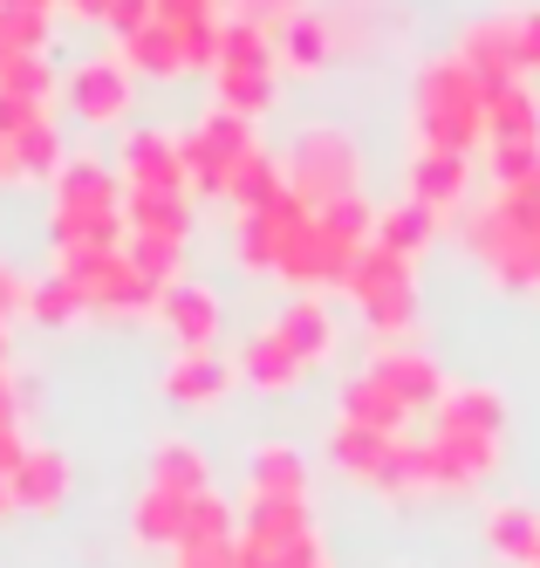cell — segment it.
<instances>
[{
    "instance_id": "cell-25",
    "label": "cell",
    "mask_w": 540,
    "mask_h": 568,
    "mask_svg": "<svg viewBox=\"0 0 540 568\" xmlns=\"http://www.w3.org/2000/svg\"><path fill=\"white\" fill-rule=\"evenodd\" d=\"M213 466H205V453L192 438H164L157 453H151V486H164V494H185V500H198V494H213Z\"/></svg>"
},
{
    "instance_id": "cell-19",
    "label": "cell",
    "mask_w": 540,
    "mask_h": 568,
    "mask_svg": "<svg viewBox=\"0 0 540 568\" xmlns=\"http://www.w3.org/2000/svg\"><path fill=\"white\" fill-rule=\"evenodd\" d=\"M233 377H240V363H226L220 349H179L172 371H164V397H179V404H213Z\"/></svg>"
},
{
    "instance_id": "cell-40",
    "label": "cell",
    "mask_w": 540,
    "mask_h": 568,
    "mask_svg": "<svg viewBox=\"0 0 540 568\" xmlns=\"http://www.w3.org/2000/svg\"><path fill=\"white\" fill-rule=\"evenodd\" d=\"M49 8L55 0H0V14H41V21H49Z\"/></svg>"
},
{
    "instance_id": "cell-32",
    "label": "cell",
    "mask_w": 540,
    "mask_h": 568,
    "mask_svg": "<svg viewBox=\"0 0 540 568\" xmlns=\"http://www.w3.org/2000/svg\"><path fill=\"white\" fill-rule=\"evenodd\" d=\"M49 90H55V69H49V55H8L0 62V97H21V103H41L49 110Z\"/></svg>"
},
{
    "instance_id": "cell-26",
    "label": "cell",
    "mask_w": 540,
    "mask_h": 568,
    "mask_svg": "<svg viewBox=\"0 0 540 568\" xmlns=\"http://www.w3.org/2000/svg\"><path fill=\"white\" fill-rule=\"evenodd\" d=\"M274 49H281V69H295V75H315L328 55H336V28H328L315 8L308 14H295L281 34H274Z\"/></svg>"
},
{
    "instance_id": "cell-30",
    "label": "cell",
    "mask_w": 540,
    "mask_h": 568,
    "mask_svg": "<svg viewBox=\"0 0 540 568\" xmlns=\"http://www.w3.org/2000/svg\"><path fill=\"white\" fill-rule=\"evenodd\" d=\"M431 233H438V213H431V206H418V199H404V206H384V213H377V233H369V240L410 261Z\"/></svg>"
},
{
    "instance_id": "cell-44",
    "label": "cell",
    "mask_w": 540,
    "mask_h": 568,
    "mask_svg": "<svg viewBox=\"0 0 540 568\" xmlns=\"http://www.w3.org/2000/svg\"><path fill=\"white\" fill-rule=\"evenodd\" d=\"M0 62H8V49H0Z\"/></svg>"
},
{
    "instance_id": "cell-23",
    "label": "cell",
    "mask_w": 540,
    "mask_h": 568,
    "mask_svg": "<svg viewBox=\"0 0 540 568\" xmlns=\"http://www.w3.org/2000/svg\"><path fill=\"white\" fill-rule=\"evenodd\" d=\"M438 425L500 438V425H507V397L492 390V384H451V390H445V404H438Z\"/></svg>"
},
{
    "instance_id": "cell-4",
    "label": "cell",
    "mask_w": 540,
    "mask_h": 568,
    "mask_svg": "<svg viewBox=\"0 0 540 568\" xmlns=\"http://www.w3.org/2000/svg\"><path fill=\"white\" fill-rule=\"evenodd\" d=\"M281 172H287V192L308 199V206H343V199H363V151L349 131L336 124H308L295 131V144L281 151Z\"/></svg>"
},
{
    "instance_id": "cell-13",
    "label": "cell",
    "mask_w": 540,
    "mask_h": 568,
    "mask_svg": "<svg viewBox=\"0 0 540 568\" xmlns=\"http://www.w3.org/2000/svg\"><path fill=\"white\" fill-rule=\"evenodd\" d=\"M369 371H377V377H384V384L410 404V412H425V404L438 412L445 390H451V384H445V371H438V363H431L425 349H397V343H390V349L369 356Z\"/></svg>"
},
{
    "instance_id": "cell-15",
    "label": "cell",
    "mask_w": 540,
    "mask_h": 568,
    "mask_svg": "<svg viewBox=\"0 0 540 568\" xmlns=\"http://www.w3.org/2000/svg\"><path fill=\"white\" fill-rule=\"evenodd\" d=\"M302 371H308V356L287 343L274 322H267V329H254V336H246V349H240V377L254 384V390H295Z\"/></svg>"
},
{
    "instance_id": "cell-24",
    "label": "cell",
    "mask_w": 540,
    "mask_h": 568,
    "mask_svg": "<svg viewBox=\"0 0 540 568\" xmlns=\"http://www.w3.org/2000/svg\"><path fill=\"white\" fill-rule=\"evenodd\" d=\"M274 329H281L287 343H295L308 363H322L328 349H336V315H328V302H322L315 288H308L302 302H287V308L274 315Z\"/></svg>"
},
{
    "instance_id": "cell-35",
    "label": "cell",
    "mask_w": 540,
    "mask_h": 568,
    "mask_svg": "<svg viewBox=\"0 0 540 568\" xmlns=\"http://www.w3.org/2000/svg\"><path fill=\"white\" fill-rule=\"evenodd\" d=\"M220 8H226V21H246V28L281 34L295 14H308V0H220Z\"/></svg>"
},
{
    "instance_id": "cell-31",
    "label": "cell",
    "mask_w": 540,
    "mask_h": 568,
    "mask_svg": "<svg viewBox=\"0 0 540 568\" xmlns=\"http://www.w3.org/2000/svg\"><path fill=\"white\" fill-rule=\"evenodd\" d=\"M14 151V172H34V179H55L69 158H62V131H55V116H34V124L21 138H8Z\"/></svg>"
},
{
    "instance_id": "cell-33",
    "label": "cell",
    "mask_w": 540,
    "mask_h": 568,
    "mask_svg": "<svg viewBox=\"0 0 540 568\" xmlns=\"http://www.w3.org/2000/svg\"><path fill=\"white\" fill-rule=\"evenodd\" d=\"M82 308H90V295H82L62 267H55V274H41V281H34V295H28V315H34V322H75Z\"/></svg>"
},
{
    "instance_id": "cell-41",
    "label": "cell",
    "mask_w": 540,
    "mask_h": 568,
    "mask_svg": "<svg viewBox=\"0 0 540 568\" xmlns=\"http://www.w3.org/2000/svg\"><path fill=\"white\" fill-rule=\"evenodd\" d=\"M8 507H14V486H8V479H0V514H8Z\"/></svg>"
},
{
    "instance_id": "cell-7",
    "label": "cell",
    "mask_w": 540,
    "mask_h": 568,
    "mask_svg": "<svg viewBox=\"0 0 540 568\" xmlns=\"http://www.w3.org/2000/svg\"><path fill=\"white\" fill-rule=\"evenodd\" d=\"M343 288L363 302V315L377 322L384 336H397L404 322H410V308H418V281H410V261L390 254V247H377V240H369V247L349 261V281H343Z\"/></svg>"
},
{
    "instance_id": "cell-16",
    "label": "cell",
    "mask_w": 540,
    "mask_h": 568,
    "mask_svg": "<svg viewBox=\"0 0 540 568\" xmlns=\"http://www.w3.org/2000/svg\"><path fill=\"white\" fill-rule=\"evenodd\" d=\"M123 62H131L137 75H179V69H192V62H205L198 55V42L179 28V21H151V28H137L131 42H123Z\"/></svg>"
},
{
    "instance_id": "cell-2",
    "label": "cell",
    "mask_w": 540,
    "mask_h": 568,
    "mask_svg": "<svg viewBox=\"0 0 540 568\" xmlns=\"http://www.w3.org/2000/svg\"><path fill=\"white\" fill-rule=\"evenodd\" d=\"M486 144V90L459 55H431L418 75V151H459Z\"/></svg>"
},
{
    "instance_id": "cell-3",
    "label": "cell",
    "mask_w": 540,
    "mask_h": 568,
    "mask_svg": "<svg viewBox=\"0 0 540 568\" xmlns=\"http://www.w3.org/2000/svg\"><path fill=\"white\" fill-rule=\"evenodd\" d=\"M472 254L507 281V288H540V220L520 206L513 192L492 185L486 199H472V206L459 213Z\"/></svg>"
},
{
    "instance_id": "cell-38",
    "label": "cell",
    "mask_w": 540,
    "mask_h": 568,
    "mask_svg": "<svg viewBox=\"0 0 540 568\" xmlns=\"http://www.w3.org/2000/svg\"><path fill=\"white\" fill-rule=\"evenodd\" d=\"M28 459V438H21V425H0V479H14V466Z\"/></svg>"
},
{
    "instance_id": "cell-12",
    "label": "cell",
    "mask_w": 540,
    "mask_h": 568,
    "mask_svg": "<svg viewBox=\"0 0 540 568\" xmlns=\"http://www.w3.org/2000/svg\"><path fill=\"white\" fill-rule=\"evenodd\" d=\"M410 199L431 206L438 220L445 213H466L472 206V158H459V151H418V158H410Z\"/></svg>"
},
{
    "instance_id": "cell-9",
    "label": "cell",
    "mask_w": 540,
    "mask_h": 568,
    "mask_svg": "<svg viewBox=\"0 0 540 568\" xmlns=\"http://www.w3.org/2000/svg\"><path fill=\"white\" fill-rule=\"evenodd\" d=\"M116 172H123V192H185V199L198 192L185 138H164V131H131V138H123Z\"/></svg>"
},
{
    "instance_id": "cell-34",
    "label": "cell",
    "mask_w": 540,
    "mask_h": 568,
    "mask_svg": "<svg viewBox=\"0 0 540 568\" xmlns=\"http://www.w3.org/2000/svg\"><path fill=\"white\" fill-rule=\"evenodd\" d=\"M123 247H131V261L157 281V288H172V281H179V254H185V240H164V233H131Z\"/></svg>"
},
{
    "instance_id": "cell-36",
    "label": "cell",
    "mask_w": 540,
    "mask_h": 568,
    "mask_svg": "<svg viewBox=\"0 0 540 568\" xmlns=\"http://www.w3.org/2000/svg\"><path fill=\"white\" fill-rule=\"evenodd\" d=\"M233 535H240L233 507H226L220 494H198V500H192V527H185V548H192V541H233Z\"/></svg>"
},
{
    "instance_id": "cell-22",
    "label": "cell",
    "mask_w": 540,
    "mask_h": 568,
    "mask_svg": "<svg viewBox=\"0 0 540 568\" xmlns=\"http://www.w3.org/2000/svg\"><path fill=\"white\" fill-rule=\"evenodd\" d=\"M486 144H540V110L527 83L486 90Z\"/></svg>"
},
{
    "instance_id": "cell-28",
    "label": "cell",
    "mask_w": 540,
    "mask_h": 568,
    "mask_svg": "<svg viewBox=\"0 0 540 568\" xmlns=\"http://www.w3.org/2000/svg\"><path fill=\"white\" fill-rule=\"evenodd\" d=\"M486 541H492V555H507V561L533 568V555H540V514L520 507V500L492 507V514H486Z\"/></svg>"
},
{
    "instance_id": "cell-42",
    "label": "cell",
    "mask_w": 540,
    "mask_h": 568,
    "mask_svg": "<svg viewBox=\"0 0 540 568\" xmlns=\"http://www.w3.org/2000/svg\"><path fill=\"white\" fill-rule=\"evenodd\" d=\"M0 172H14V151H8V138H0Z\"/></svg>"
},
{
    "instance_id": "cell-14",
    "label": "cell",
    "mask_w": 540,
    "mask_h": 568,
    "mask_svg": "<svg viewBox=\"0 0 540 568\" xmlns=\"http://www.w3.org/2000/svg\"><path fill=\"white\" fill-rule=\"evenodd\" d=\"M157 322L185 349H213V336H220V302H213V288H198V281H172V288L157 295Z\"/></svg>"
},
{
    "instance_id": "cell-45",
    "label": "cell",
    "mask_w": 540,
    "mask_h": 568,
    "mask_svg": "<svg viewBox=\"0 0 540 568\" xmlns=\"http://www.w3.org/2000/svg\"><path fill=\"white\" fill-rule=\"evenodd\" d=\"M533 568H540V555H533Z\"/></svg>"
},
{
    "instance_id": "cell-6",
    "label": "cell",
    "mask_w": 540,
    "mask_h": 568,
    "mask_svg": "<svg viewBox=\"0 0 540 568\" xmlns=\"http://www.w3.org/2000/svg\"><path fill=\"white\" fill-rule=\"evenodd\" d=\"M274 69H281V49H274V34H267V28H246V21H226V28H220V49H213L220 110H240V116L267 110Z\"/></svg>"
},
{
    "instance_id": "cell-43",
    "label": "cell",
    "mask_w": 540,
    "mask_h": 568,
    "mask_svg": "<svg viewBox=\"0 0 540 568\" xmlns=\"http://www.w3.org/2000/svg\"><path fill=\"white\" fill-rule=\"evenodd\" d=\"M0 363H8V315H0Z\"/></svg>"
},
{
    "instance_id": "cell-10",
    "label": "cell",
    "mask_w": 540,
    "mask_h": 568,
    "mask_svg": "<svg viewBox=\"0 0 540 568\" xmlns=\"http://www.w3.org/2000/svg\"><path fill=\"white\" fill-rule=\"evenodd\" d=\"M131 62H123V49L110 55H90L69 69V110L82 116V124H116L123 110H131Z\"/></svg>"
},
{
    "instance_id": "cell-37",
    "label": "cell",
    "mask_w": 540,
    "mask_h": 568,
    "mask_svg": "<svg viewBox=\"0 0 540 568\" xmlns=\"http://www.w3.org/2000/svg\"><path fill=\"white\" fill-rule=\"evenodd\" d=\"M500 28H507V49H513V62H520V75H527V69H540V8H520V14H500Z\"/></svg>"
},
{
    "instance_id": "cell-39",
    "label": "cell",
    "mask_w": 540,
    "mask_h": 568,
    "mask_svg": "<svg viewBox=\"0 0 540 568\" xmlns=\"http://www.w3.org/2000/svg\"><path fill=\"white\" fill-rule=\"evenodd\" d=\"M0 425H21V397H14V377H8V363H0Z\"/></svg>"
},
{
    "instance_id": "cell-17",
    "label": "cell",
    "mask_w": 540,
    "mask_h": 568,
    "mask_svg": "<svg viewBox=\"0 0 540 568\" xmlns=\"http://www.w3.org/2000/svg\"><path fill=\"white\" fill-rule=\"evenodd\" d=\"M343 418H349V425H369V432H384V438H404L410 404H404L377 371H356L349 390H343Z\"/></svg>"
},
{
    "instance_id": "cell-21",
    "label": "cell",
    "mask_w": 540,
    "mask_h": 568,
    "mask_svg": "<svg viewBox=\"0 0 540 568\" xmlns=\"http://www.w3.org/2000/svg\"><path fill=\"white\" fill-rule=\"evenodd\" d=\"M246 479H254V500H308V466L295 445H254V466H246Z\"/></svg>"
},
{
    "instance_id": "cell-5",
    "label": "cell",
    "mask_w": 540,
    "mask_h": 568,
    "mask_svg": "<svg viewBox=\"0 0 540 568\" xmlns=\"http://www.w3.org/2000/svg\"><path fill=\"white\" fill-rule=\"evenodd\" d=\"M246 568H322V535L308 500H254L240 520Z\"/></svg>"
},
{
    "instance_id": "cell-20",
    "label": "cell",
    "mask_w": 540,
    "mask_h": 568,
    "mask_svg": "<svg viewBox=\"0 0 540 568\" xmlns=\"http://www.w3.org/2000/svg\"><path fill=\"white\" fill-rule=\"evenodd\" d=\"M185 527H192V500L185 494H164V486H144V500L131 507V535L144 548H185Z\"/></svg>"
},
{
    "instance_id": "cell-27",
    "label": "cell",
    "mask_w": 540,
    "mask_h": 568,
    "mask_svg": "<svg viewBox=\"0 0 540 568\" xmlns=\"http://www.w3.org/2000/svg\"><path fill=\"white\" fill-rule=\"evenodd\" d=\"M384 453H390V438H384V432L349 425V418H336V425H328V459H336L349 479H369V486H377V473H384Z\"/></svg>"
},
{
    "instance_id": "cell-46",
    "label": "cell",
    "mask_w": 540,
    "mask_h": 568,
    "mask_svg": "<svg viewBox=\"0 0 540 568\" xmlns=\"http://www.w3.org/2000/svg\"><path fill=\"white\" fill-rule=\"evenodd\" d=\"M322 568H328V561H322Z\"/></svg>"
},
{
    "instance_id": "cell-29",
    "label": "cell",
    "mask_w": 540,
    "mask_h": 568,
    "mask_svg": "<svg viewBox=\"0 0 540 568\" xmlns=\"http://www.w3.org/2000/svg\"><path fill=\"white\" fill-rule=\"evenodd\" d=\"M123 220H131V233H164V240H185L192 206H185V192H123Z\"/></svg>"
},
{
    "instance_id": "cell-1",
    "label": "cell",
    "mask_w": 540,
    "mask_h": 568,
    "mask_svg": "<svg viewBox=\"0 0 540 568\" xmlns=\"http://www.w3.org/2000/svg\"><path fill=\"white\" fill-rule=\"evenodd\" d=\"M131 240V220H123V185L110 165L96 158H69L55 172V247L62 254H103Z\"/></svg>"
},
{
    "instance_id": "cell-18",
    "label": "cell",
    "mask_w": 540,
    "mask_h": 568,
    "mask_svg": "<svg viewBox=\"0 0 540 568\" xmlns=\"http://www.w3.org/2000/svg\"><path fill=\"white\" fill-rule=\"evenodd\" d=\"M14 507H28V514H49V507H62L69 500V459L55 453V445H28V459L14 466Z\"/></svg>"
},
{
    "instance_id": "cell-11",
    "label": "cell",
    "mask_w": 540,
    "mask_h": 568,
    "mask_svg": "<svg viewBox=\"0 0 540 568\" xmlns=\"http://www.w3.org/2000/svg\"><path fill=\"white\" fill-rule=\"evenodd\" d=\"M431 486H479L492 466H500V438L486 432H451V425H431Z\"/></svg>"
},
{
    "instance_id": "cell-8",
    "label": "cell",
    "mask_w": 540,
    "mask_h": 568,
    "mask_svg": "<svg viewBox=\"0 0 540 568\" xmlns=\"http://www.w3.org/2000/svg\"><path fill=\"white\" fill-rule=\"evenodd\" d=\"M254 151H261V144H254V116L220 110V103L185 131V158H192V185H198V192H226L233 172H240Z\"/></svg>"
}]
</instances>
